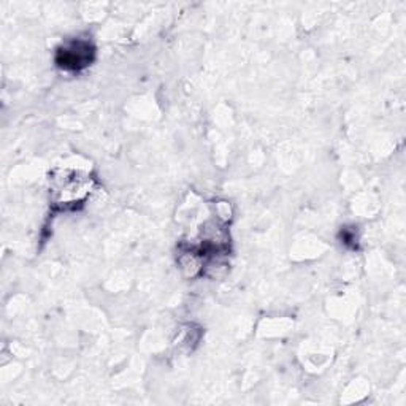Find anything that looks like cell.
Returning a JSON list of instances; mask_svg holds the SVG:
<instances>
[{
  "label": "cell",
  "mask_w": 406,
  "mask_h": 406,
  "mask_svg": "<svg viewBox=\"0 0 406 406\" xmlns=\"http://www.w3.org/2000/svg\"><path fill=\"white\" fill-rule=\"evenodd\" d=\"M91 189V179L88 181L86 178H77L73 176L70 179H65L62 184H59V202L64 205H73L89 194Z\"/></svg>",
  "instance_id": "6da1fadb"
},
{
  "label": "cell",
  "mask_w": 406,
  "mask_h": 406,
  "mask_svg": "<svg viewBox=\"0 0 406 406\" xmlns=\"http://www.w3.org/2000/svg\"><path fill=\"white\" fill-rule=\"evenodd\" d=\"M62 55H64V59L61 61V64L64 65V67L78 69L91 61V50H89V45H86V43L72 45L70 48L64 50Z\"/></svg>",
  "instance_id": "7a4b0ae2"
}]
</instances>
